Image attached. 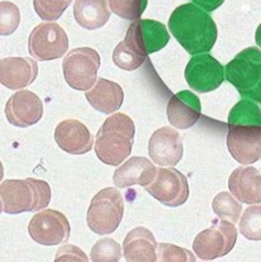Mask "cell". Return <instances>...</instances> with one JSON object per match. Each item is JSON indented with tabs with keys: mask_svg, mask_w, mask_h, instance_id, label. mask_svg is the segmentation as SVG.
<instances>
[{
	"mask_svg": "<svg viewBox=\"0 0 261 262\" xmlns=\"http://www.w3.org/2000/svg\"><path fill=\"white\" fill-rule=\"evenodd\" d=\"M169 28L175 39L190 55L209 52L217 41L218 31L214 20L208 12L194 3L180 5L171 13Z\"/></svg>",
	"mask_w": 261,
	"mask_h": 262,
	"instance_id": "cell-1",
	"label": "cell"
},
{
	"mask_svg": "<svg viewBox=\"0 0 261 262\" xmlns=\"http://www.w3.org/2000/svg\"><path fill=\"white\" fill-rule=\"evenodd\" d=\"M135 123L123 113L112 114L97 133L95 154L103 164L119 166L132 152Z\"/></svg>",
	"mask_w": 261,
	"mask_h": 262,
	"instance_id": "cell-2",
	"label": "cell"
},
{
	"mask_svg": "<svg viewBox=\"0 0 261 262\" xmlns=\"http://www.w3.org/2000/svg\"><path fill=\"white\" fill-rule=\"evenodd\" d=\"M51 200V188L38 179L5 180L0 186V210L7 214L38 212Z\"/></svg>",
	"mask_w": 261,
	"mask_h": 262,
	"instance_id": "cell-3",
	"label": "cell"
},
{
	"mask_svg": "<svg viewBox=\"0 0 261 262\" xmlns=\"http://www.w3.org/2000/svg\"><path fill=\"white\" fill-rule=\"evenodd\" d=\"M226 79L245 99L261 101V51L247 47L226 65Z\"/></svg>",
	"mask_w": 261,
	"mask_h": 262,
	"instance_id": "cell-4",
	"label": "cell"
},
{
	"mask_svg": "<svg viewBox=\"0 0 261 262\" xmlns=\"http://www.w3.org/2000/svg\"><path fill=\"white\" fill-rule=\"evenodd\" d=\"M124 200L116 188L102 189L93 198L88 209V227L95 234H111L123 218Z\"/></svg>",
	"mask_w": 261,
	"mask_h": 262,
	"instance_id": "cell-5",
	"label": "cell"
},
{
	"mask_svg": "<svg viewBox=\"0 0 261 262\" xmlns=\"http://www.w3.org/2000/svg\"><path fill=\"white\" fill-rule=\"evenodd\" d=\"M99 68V53L90 47L74 48L66 53L62 62L66 82L80 92H88L94 86Z\"/></svg>",
	"mask_w": 261,
	"mask_h": 262,
	"instance_id": "cell-6",
	"label": "cell"
},
{
	"mask_svg": "<svg viewBox=\"0 0 261 262\" xmlns=\"http://www.w3.org/2000/svg\"><path fill=\"white\" fill-rule=\"evenodd\" d=\"M236 241L237 229L235 223L221 219L195 237L193 251L201 260H215L228 255L235 247Z\"/></svg>",
	"mask_w": 261,
	"mask_h": 262,
	"instance_id": "cell-7",
	"label": "cell"
},
{
	"mask_svg": "<svg viewBox=\"0 0 261 262\" xmlns=\"http://www.w3.org/2000/svg\"><path fill=\"white\" fill-rule=\"evenodd\" d=\"M68 50V34L57 23H41L29 34L28 52L36 60H57L62 57Z\"/></svg>",
	"mask_w": 261,
	"mask_h": 262,
	"instance_id": "cell-8",
	"label": "cell"
},
{
	"mask_svg": "<svg viewBox=\"0 0 261 262\" xmlns=\"http://www.w3.org/2000/svg\"><path fill=\"white\" fill-rule=\"evenodd\" d=\"M170 39L166 27L153 19H138L127 29L124 43L136 55L147 57L164 48Z\"/></svg>",
	"mask_w": 261,
	"mask_h": 262,
	"instance_id": "cell-9",
	"label": "cell"
},
{
	"mask_svg": "<svg viewBox=\"0 0 261 262\" xmlns=\"http://www.w3.org/2000/svg\"><path fill=\"white\" fill-rule=\"evenodd\" d=\"M28 233L42 246H56L70 238L71 228L68 218L58 210L46 209L33 215L28 224Z\"/></svg>",
	"mask_w": 261,
	"mask_h": 262,
	"instance_id": "cell-10",
	"label": "cell"
},
{
	"mask_svg": "<svg viewBox=\"0 0 261 262\" xmlns=\"http://www.w3.org/2000/svg\"><path fill=\"white\" fill-rule=\"evenodd\" d=\"M226 79L225 68L209 53L193 56L185 68V80L195 93H209Z\"/></svg>",
	"mask_w": 261,
	"mask_h": 262,
	"instance_id": "cell-11",
	"label": "cell"
},
{
	"mask_svg": "<svg viewBox=\"0 0 261 262\" xmlns=\"http://www.w3.org/2000/svg\"><path fill=\"white\" fill-rule=\"evenodd\" d=\"M151 196L166 207H180L189 198V185L185 175L172 167L157 168L155 180L146 186Z\"/></svg>",
	"mask_w": 261,
	"mask_h": 262,
	"instance_id": "cell-12",
	"label": "cell"
},
{
	"mask_svg": "<svg viewBox=\"0 0 261 262\" xmlns=\"http://www.w3.org/2000/svg\"><path fill=\"white\" fill-rule=\"evenodd\" d=\"M227 147L233 159L242 165L261 160V125H228Z\"/></svg>",
	"mask_w": 261,
	"mask_h": 262,
	"instance_id": "cell-13",
	"label": "cell"
},
{
	"mask_svg": "<svg viewBox=\"0 0 261 262\" xmlns=\"http://www.w3.org/2000/svg\"><path fill=\"white\" fill-rule=\"evenodd\" d=\"M5 116L8 122L15 127H31L38 123L44 116V103L34 93L18 90L8 100Z\"/></svg>",
	"mask_w": 261,
	"mask_h": 262,
	"instance_id": "cell-14",
	"label": "cell"
},
{
	"mask_svg": "<svg viewBox=\"0 0 261 262\" xmlns=\"http://www.w3.org/2000/svg\"><path fill=\"white\" fill-rule=\"evenodd\" d=\"M183 140L171 127L157 129L148 142V155L154 164L160 167H172L183 157Z\"/></svg>",
	"mask_w": 261,
	"mask_h": 262,
	"instance_id": "cell-15",
	"label": "cell"
},
{
	"mask_svg": "<svg viewBox=\"0 0 261 262\" xmlns=\"http://www.w3.org/2000/svg\"><path fill=\"white\" fill-rule=\"evenodd\" d=\"M55 141L62 151L70 155L88 154L94 146V137L80 120H62L55 129Z\"/></svg>",
	"mask_w": 261,
	"mask_h": 262,
	"instance_id": "cell-16",
	"label": "cell"
},
{
	"mask_svg": "<svg viewBox=\"0 0 261 262\" xmlns=\"http://www.w3.org/2000/svg\"><path fill=\"white\" fill-rule=\"evenodd\" d=\"M167 118L172 127L178 129H188L201 118L202 106L199 98L189 90L178 93L167 104Z\"/></svg>",
	"mask_w": 261,
	"mask_h": 262,
	"instance_id": "cell-17",
	"label": "cell"
},
{
	"mask_svg": "<svg viewBox=\"0 0 261 262\" xmlns=\"http://www.w3.org/2000/svg\"><path fill=\"white\" fill-rule=\"evenodd\" d=\"M38 65L33 58L8 57L0 62V80L10 90H20L36 80Z\"/></svg>",
	"mask_w": 261,
	"mask_h": 262,
	"instance_id": "cell-18",
	"label": "cell"
},
{
	"mask_svg": "<svg viewBox=\"0 0 261 262\" xmlns=\"http://www.w3.org/2000/svg\"><path fill=\"white\" fill-rule=\"evenodd\" d=\"M157 168L146 157H130L114 171L113 183L117 188H129L133 185L147 186L155 180Z\"/></svg>",
	"mask_w": 261,
	"mask_h": 262,
	"instance_id": "cell-19",
	"label": "cell"
},
{
	"mask_svg": "<svg viewBox=\"0 0 261 262\" xmlns=\"http://www.w3.org/2000/svg\"><path fill=\"white\" fill-rule=\"evenodd\" d=\"M231 194L242 204H261V173L255 167H238L228 179Z\"/></svg>",
	"mask_w": 261,
	"mask_h": 262,
	"instance_id": "cell-20",
	"label": "cell"
},
{
	"mask_svg": "<svg viewBox=\"0 0 261 262\" xmlns=\"http://www.w3.org/2000/svg\"><path fill=\"white\" fill-rule=\"evenodd\" d=\"M123 256L132 262L157 261V243L153 232L145 227L133 228L124 238Z\"/></svg>",
	"mask_w": 261,
	"mask_h": 262,
	"instance_id": "cell-21",
	"label": "cell"
},
{
	"mask_svg": "<svg viewBox=\"0 0 261 262\" xmlns=\"http://www.w3.org/2000/svg\"><path fill=\"white\" fill-rule=\"evenodd\" d=\"M85 96L95 111L112 114L116 113L123 104L124 93L119 84L100 77L94 86L85 93Z\"/></svg>",
	"mask_w": 261,
	"mask_h": 262,
	"instance_id": "cell-22",
	"label": "cell"
},
{
	"mask_svg": "<svg viewBox=\"0 0 261 262\" xmlns=\"http://www.w3.org/2000/svg\"><path fill=\"white\" fill-rule=\"evenodd\" d=\"M74 17L82 28L89 31L102 28L111 18L109 0H76Z\"/></svg>",
	"mask_w": 261,
	"mask_h": 262,
	"instance_id": "cell-23",
	"label": "cell"
},
{
	"mask_svg": "<svg viewBox=\"0 0 261 262\" xmlns=\"http://www.w3.org/2000/svg\"><path fill=\"white\" fill-rule=\"evenodd\" d=\"M228 125H261V109L254 100L242 99L231 109Z\"/></svg>",
	"mask_w": 261,
	"mask_h": 262,
	"instance_id": "cell-24",
	"label": "cell"
},
{
	"mask_svg": "<svg viewBox=\"0 0 261 262\" xmlns=\"http://www.w3.org/2000/svg\"><path fill=\"white\" fill-rule=\"evenodd\" d=\"M212 208L218 218L230 221L232 223H237L242 214V205L237 202L232 194L227 191H222L215 195L212 202Z\"/></svg>",
	"mask_w": 261,
	"mask_h": 262,
	"instance_id": "cell-25",
	"label": "cell"
},
{
	"mask_svg": "<svg viewBox=\"0 0 261 262\" xmlns=\"http://www.w3.org/2000/svg\"><path fill=\"white\" fill-rule=\"evenodd\" d=\"M240 232L245 238L250 241H261V205L249 207L240 219Z\"/></svg>",
	"mask_w": 261,
	"mask_h": 262,
	"instance_id": "cell-26",
	"label": "cell"
},
{
	"mask_svg": "<svg viewBox=\"0 0 261 262\" xmlns=\"http://www.w3.org/2000/svg\"><path fill=\"white\" fill-rule=\"evenodd\" d=\"M148 0H109L111 10L127 20H138L146 10Z\"/></svg>",
	"mask_w": 261,
	"mask_h": 262,
	"instance_id": "cell-27",
	"label": "cell"
},
{
	"mask_svg": "<svg viewBox=\"0 0 261 262\" xmlns=\"http://www.w3.org/2000/svg\"><path fill=\"white\" fill-rule=\"evenodd\" d=\"M122 257L121 245L112 238H100L93 246L90 260L94 262H118Z\"/></svg>",
	"mask_w": 261,
	"mask_h": 262,
	"instance_id": "cell-28",
	"label": "cell"
},
{
	"mask_svg": "<svg viewBox=\"0 0 261 262\" xmlns=\"http://www.w3.org/2000/svg\"><path fill=\"white\" fill-rule=\"evenodd\" d=\"M73 0H33V7L45 22H55L63 14Z\"/></svg>",
	"mask_w": 261,
	"mask_h": 262,
	"instance_id": "cell-29",
	"label": "cell"
},
{
	"mask_svg": "<svg viewBox=\"0 0 261 262\" xmlns=\"http://www.w3.org/2000/svg\"><path fill=\"white\" fill-rule=\"evenodd\" d=\"M145 60L146 57H142V56H138L135 52H132L123 41L113 51V62L116 63V66H118L119 69L124 71L137 70L145 62Z\"/></svg>",
	"mask_w": 261,
	"mask_h": 262,
	"instance_id": "cell-30",
	"label": "cell"
},
{
	"mask_svg": "<svg viewBox=\"0 0 261 262\" xmlns=\"http://www.w3.org/2000/svg\"><path fill=\"white\" fill-rule=\"evenodd\" d=\"M0 33L2 36H9L17 29L20 22L19 8L10 2L0 3Z\"/></svg>",
	"mask_w": 261,
	"mask_h": 262,
	"instance_id": "cell-31",
	"label": "cell"
},
{
	"mask_svg": "<svg viewBox=\"0 0 261 262\" xmlns=\"http://www.w3.org/2000/svg\"><path fill=\"white\" fill-rule=\"evenodd\" d=\"M157 261L195 262L197 257L185 248L169 245V243H160V245H157Z\"/></svg>",
	"mask_w": 261,
	"mask_h": 262,
	"instance_id": "cell-32",
	"label": "cell"
},
{
	"mask_svg": "<svg viewBox=\"0 0 261 262\" xmlns=\"http://www.w3.org/2000/svg\"><path fill=\"white\" fill-rule=\"evenodd\" d=\"M89 258L84 253V251L80 250L79 247L74 245H63L62 247L58 248L57 255H56L55 261H82L86 262Z\"/></svg>",
	"mask_w": 261,
	"mask_h": 262,
	"instance_id": "cell-33",
	"label": "cell"
},
{
	"mask_svg": "<svg viewBox=\"0 0 261 262\" xmlns=\"http://www.w3.org/2000/svg\"><path fill=\"white\" fill-rule=\"evenodd\" d=\"M225 0H193V3L195 5H198L199 8L204 9L206 12H213L217 8H220L223 4Z\"/></svg>",
	"mask_w": 261,
	"mask_h": 262,
	"instance_id": "cell-34",
	"label": "cell"
},
{
	"mask_svg": "<svg viewBox=\"0 0 261 262\" xmlns=\"http://www.w3.org/2000/svg\"><path fill=\"white\" fill-rule=\"evenodd\" d=\"M255 41H256V45L261 48V24L257 27L256 33H255Z\"/></svg>",
	"mask_w": 261,
	"mask_h": 262,
	"instance_id": "cell-35",
	"label": "cell"
}]
</instances>
